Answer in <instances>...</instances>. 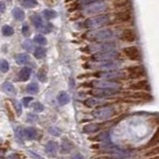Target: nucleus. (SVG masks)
I'll return each mask as SVG.
<instances>
[{"label": "nucleus", "instance_id": "obj_15", "mask_svg": "<svg viewBox=\"0 0 159 159\" xmlns=\"http://www.w3.org/2000/svg\"><path fill=\"white\" fill-rule=\"evenodd\" d=\"M131 18H132V15H131L130 11H128V10L119 11L114 15V19H116L117 22H120V23L129 22L131 20Z\"/></svg>", "mask_w": 159, "mask_h": 159}, {"label": "nucleus", "instance_id": "obj_5", "mask_svg": "<svg viewBox=\"0 0 159 159\" xmlns=\"http://www.w3.org/2000/svg\"><path fill=\"white\" fill-rule=\"evenodd\" d=\"M119 58V53L114 50H107V51L97 52L92 56L93 62H102L108 61V60H116Z\"/></svg>", "mask_w": 159, "mask_h": 159}, {"label": "nucleus", "instance_id": "obj_12", "mask_svg": "<svg viewBox=\"0 0 159 159\" xmlns=\"http://www.w3.org/2000/svg\"><path fill=\"white\" fill-rule=\"evenodd\" d=\"M120 39L126 43H133L137 40V34L131 28L124 29L120 34Z\"/></svg>", "mask_w": 159, "mask_h": 159}, {"label": "nucleus", "instance_id": "obj_25", "mask_svg": "<svg viewBox=\"0 0 159 159\" xmlns=\"http://www.w3.org/2000/svg\"><path fill=\"white\" fill-rule=\"evenodd\" d=\"M58 102L61 104V106H64V104H67L70 102V97L69 94L66 92H61L58 94Z\"/></svg>", "mask_w": 159, "mask_h": 159}, {"label": "nucleus", "instance_id": "obj_27", "mask_svg": "<svg viewBox=\"0 0 159 159\" xmlns=\"http://www.w3.org/2000/svg\"><path fill=\"white\" fill-rule=\"evenodd\" d=\"M46 55V50L42 47H37L34 51V57L36 59H42Z\"/></svg>", "mask_w": 159, "mask_h": 159}, {"label": "nucleus", "instance_id": "obj_32", "mask_svg": "<svg viewBox=\"0 0 159 159\" xmlns=\"http://www.w3.org/2000/svg\"><path fill=\"white\" fill-rule=\"evenodd\" d=\"M37 4V0H22V5L26 8H34Z\"/></svg>", "mask_w": 159, "mask_h": 159}, {"label": "nucleus", "instance_id": "obj_45", "mask_svg": "<svg viewBox=\"0 0 159 159\" xmlns=\"http://www.w3.org/2000/svg\"><path fill=\"white\" fill-rule=\"evenodd\" d=\"M94 1H98V0H80V3L82 5H87V4H89L92 2H94Z\"/></svg>", "mask_w": 159, "mask_h": 159}, {"label": "nucleus", "instance_id": "obj_21", "mask_svg": "<svg viewBox=\"0 0 159 159\" xmlns=\"http://www.w3.org/2000/svg\"><path fill=\"white\" fill-rule=\"evenodd\" d=\"M73 147H74V145H73L72 141H70L69 139H67V138H64L63 142L61 144V153L66 154V153L71 151Z\"/></svg>", "mask_w": 159, "mask_h": 159}, {"label": "nucleus", "instance_id": "obj_10", "mask_svg": "<svg viewBox=\"0 0 159 159\" xmlns=\"http://www.w3.org/2000/svg\"><path fill=\"white\" fill-rule=\"evenodd\" d=\"M93 116L98 119H107L111 117L114 114V108L109 107H103L97 109L93 112Z\"/></svg>", "mask_w": 159, "mask_h": 159}, {"label": "nucleus", "instance_id": "obj_47", "mask_svg": "<svg viewBox=\"0 0 159 159\" xmlns=\"http://www.w3.org/2000/svg\"><path fill=\"white\" fill-rule=\"evenodd\" d=\"M75 159H84V157L81 155V154H77V155L75 156Z\"/></svg>", "mask_w": 159, "mask_h": 159}, {"label": "nucleus", "instance_id": "obj_44", "mask_svg": "<svg viewBox=\"0 0 159 159\" xmlns=\"http://www.w3.org/2000/svg\"><path fill=\"white\" fill-rule=\"evenodd\" d=\"M44 2L46 3L47 5H49V6H55L57 3L56 0H44Z\"/></svg>", "mask_w": 159, "mask_h": 159}, {"label": "nucleus", "instance_id": "obj_6", "mask_svg": "<svg viewBox=\"0 0 159 159\" xmlns=\"http://www.w3.org/2000/svg\"><path fill=\"white\" fill-rule=\"evenodd\" d=\"M91 87L96 89H120V84L116 81H107V80H102V81H93Z\"/></svg>", "mask_w": 159, "mask_h": 159}, {"label": "nucleus", "instance_id": "obj_30", "mask_svg": "<svg viewBox=\"0 0 159 159\" xmlns=\"http://www.w3.org/2000/svg\"><path fill=\"white\" fill-rule=\"evenodd\" d=\"M34 42L37 43L38 45H46L47 44V39L45 36L41 34H38L34 37Z\"/></svg>", "mask_w": 159, "mask_h": 159}, {"label": "nucleus", "instance_id": "obj_3", "mask_svg": "<svg viewBox=\"0 0 159 159\" xmlns=\"http://www.w3.org/2000/svg\"><path fill=\"white\" fill-rule=\"evenodd\" d=\"M93 76L97 78H101L103 80H107V81H117V80H123L125 79V74L117 71V70H108V71H101L96 74H93Z\"/></svg>", "mask_w": 159, "mask_h": 159}, {"label": "nucleus", "instance_id": "obj_42", "mask_svg": "<svg viewBox=\"0 0 159 159\" xmlns=\"http://www.w3.org/2000/svg\"><path fill=\"white\" fill-rule=\"evenodd\" d=\"M159 154V147L155 148V149H153V150H150V151H148L146 152L145 154H144V156H151V155H158Z\"/></svg>", "mask_w": 159, "mask_h": 159}, {"label": "nucleus", "instance_id": "obj_31", "mask_svg": "<svg viewBox=\"0 0 159 159\" xmlns=\"http://www.w3.org/2000/svg\"><path fill=\"white\" fill-rule=\"evenodd\" d=\"M2 33L4 36L9 37V36H12L14 34V30L11 26H9V25H5V26L2 27Z\"/></svg>", "mask_w": 159, "mask_h": 159}, {"label": "nucleus", "instance_id": "obj_23", "mask_svg": "<svg viewBox=\"0 0 159 159\" xmlns=\"http://www.w3.org/2000/svg\"><path fill=\"white\" fill-rule=\"evenodd\" d=\"M2 89L5 93H7L8 94H11V96H15V94H16V89H15V87L9 82H5L2 84Z\"/></svg>", "mask_w": 159, "mask_h": 159}, {"label": "nucleus", "instance_id": "obj_19", "mask_svg": "<svg viewBox=\"0 0 159 159\" xmlns=\"http://www.w3.org/2000/svg\"><path fill=\"white\" fill-rule=\"evenodd\" d=\"M31 73H32V70L28 68V67H25L23 69H21V71L19 72V80L22 82H26L29 80L30 76H31Z\"/></svg>", "mask_w": 159, "mask_h": 159}, {"label": "nucleus", "instance_id": "obj_26", "mask_svg": "<svg viewBox=\"0 0 159 159\" xmlns=\"http://www.w3.org/2000/svg\"><path fill=\"white\" fill-rule=\"evenodd\" d=\"M12 14H13L14 18L18 20V21H23L25 19V13L23 10H21L20 8H14L12 11Z\"/></svg>", "mask_w": 159, "mask_h": 159}, {"label": "nucleus", "instance_id": "obj_11", "mask_svg": "<svg viewBox=\"0 0 159 159\" xmlns=\"http://www.w3.org/2000/svg\"><path fill=\"white\" fill-rule=\"evenodd\" d=\"M116 48V44L111 42H103V43H98L89 46L88 49L89 51H93L94 53L97 52H102V51H107V50H113Z\"/></svg>", "mask_w": 159, "mask_h": 159}, {"label": "nucleus", "instance_id": "obj_24", "mask_svg": "<svg viewBox=\"0 0 159 159\" xmlns=\"http://www.w3.org/2000/svg\"><path fill=\"white\" fill-rule=\"evenodd\" d=\"M45 149H46V151L47 153L49 154H56L57 150H58V143H56L55 141H49L47 144H46V146H45Z\"/></svg>", "mask_w": 159, "mask_h": 159}, {"label": "nucleus", "instance_id": "obj_14", "mask_svg": "<svg viewBox=\"0 0 159 159\" xmlns=\"http://www.w3.org/2000/svg\"><path fill=\"white\" fill-rule=\"evenodd\" d=\"M131 89L133 91H145L147 92L149 89V83L147 80H140V81H137L135 83H132L130 86H129Z\"/></svg>", "mask_w": 159, "mask_h": 159}, {"label": "nucleus", "instance_id": "obj_22", "mask_svg": "<svg viewBox=\"0 0 159 159\" xmlns=\"http://www.w3.org/2000/svg\"><path fill=\"white\" fill-rule=\"evenodd\" d=\"M15 61L19 65H25L30 62V57L27 54H18L15 56Z\"/></svg>", "mask_w": 159, "mask_h": 159}, {"label": "nucleus", "instance_id": "obj_28", "mask_svg": "<svg viewBox=\"0 0 159 159\" xmlns=\"http://www.w3.org/2000/svg\"><path fill=\"white\" fill-rule=\"evenodd\" d=\"M43 15H44L45 19L51 20L55 17H57V12L54 11V10H51V9H46L43 11Z\"/></svg>", "mask_w": 159, "mask_h": 159}, {"label": "nucleus", "instance_id": "obj_35", "mask_svg": "<svg viewBox=\"0 0 159 159\" xmlns=\"http://www.w3.org/2000/svg\"><path fill=\"white\" fill-rule=\"evenodd\" d=\"M39 91V87H38V84H35V83H32V84H28V87H27V92L29 93H37Z\"/></svg>", "mask_w": 159, "mask_h": 159}, {"label": "nucleus", "instance_id": "obj_43", "mask_svg": "<svg viewBox=\"0 0 159 159\" xmlns=\"http://www.w3.org/2000/svg\"><path fill=\"white\" fill-rule=\"evenodd\" d=\"M22 33L24 36H29V34H30V30H29V26L28 25H23V27H22Z\"/></svg>", "mask_w": 159, "mask_h": 159}, {"label": "nucleus", "instance_id": "obj_38", "mask_svg": "<svg viewBox=\"0 0 159 159\" xmlns=\"http://www.w3.org/2000/svg\"><path fill=\"white\" fill-rule=\"evenodd\" d=\"M23 47L26 49V51H28V52H31L32 51V49H33V45H32V42L31 41H25L24 43H23Z\"/></svg>", "mask_w": 159, "mask_h": 159}, {"label": "nucleus", "instance_id": "obj_17", "mask_svg": "<svg viewBox=\"0 0 159 159\" xmlns=\"http://www.w3.org/2000/svg\"><path fill=\"white\" fill-rule=\"evenodd\" d=\"M22 134L23 137H26L28 139H34L37 136V130L34 127L22 128Z\"/></svg>", "mask_w": 159, "mask_h": 159}, {"label": "nucleus", "instance_id": "obj_33", "mask_svg": "<svg viewBox=\"0 0 159 159\" xmlns=\"http://www.w3.org/2000/svg\"><path fill=\"white\" fill-rule=\"evenodd\" d=\"M84 103L86 104L87 107H92L98 106V103H102V102H99L98 99H96V98H88V99H86V101L84 102Z\"/></svg>", "mask_w": 159, "mask_h": 159}, {"label": "nucleus", "instance_id": "obj_8", "mask_svg": "<svg viewBox=\"0 0 159 159\" xmlns=\"http://www.w3.org/2000/svg\"><path fill=\"white\" fill-rule=\"evenodd\" d=\"M126 74L130 79H141L146 76V70L141 65H136V66H131L126 69Z\"/></svg>", "mask_w": 159, "mask_h": 159}, {"label": "nucleus", "instance_id": "obj_4", "mask_svg": "<svg viewBox=\"0 0 159 159\" xmlns=\"http://www.w3.org/2000/svg\"><path fill=\"white\" fill-rule=\"evenodd\" d=\"M107 9V4L104 1H102V0H98V1L84 5V11L87 14H98L104 12Z\"/></svg>", "mask_w": 159, "mask_h": 159}, {"label": "nucleus", "instance_id": "obj_41", "mask_svg": "<svg viewBox=\"0 0 159 159\" xmlns=\"http://www.w3.org/2000/svg\"><path fill=\"white\" fill-rule=\"evenodd\" d=\"M33 101V98L32 97H25L23 98L22 99V103H23V106L24 107H28L29 106V103Z\"/></svg>", "mask_w": 159, "mask_h": 159}, {"label": "nucleus", "instance_id": "obj_1", "mask_svg": "<svg viewBox=\"0 0 159 159\" xmlns=\"http://www.w3.org/2000/svg\"><path fill=\"white\" fill-rule=\"evenodd\" d=\"M109 21H111V18H109L108 15L102 14L87 19L84 22V27L87 29H97L106 26V25L109 23Z\"/></svg>", "mask_w": 159, "mask_h": 159}, {"label": "nucleus", "instance_id": "obj_20", "mask_svg": "<svg viewBox=\"0 0 159 159\" xmlns=\"http://www.w3.org/2000/svg\"><path fill=\"white\" fill-rule=\"evenodd\" d=\"M32 23L35 27H36L37 29H40V30H43L44 27H45V25H44V21H43V19L41 18V16L38 14H34L32 18Z\"/></svg>", "mask_w": 159, "mask_h": 159}, {"label": "nucleus", "instance_id": "obj_34", "mask_svg": "<svg viewBox=\"0 0 159 159\" xmlns=\"http://www.w3.org/2000/svg\"><path fill=\"white\" fill-rule=\"evenodd\" d=\"M46 77H47L46 68H45V67H42L41 69L39 70V72H38V79H39L41 82H45V81H46Z\"/></svg>", "mask_w": 159, "mask_h": 159}, {"label": "nucleus", "instance_id": "obj_39", "mask_svg": "<svg viewBox=\"0 0 159 159\" xmlns=\"http://www.w3.org/2000/svg\"><path fill=\"white\" fill-rule=\"evenodd\" d=\"M113 4L116 7H119V6L121 7L127 4V0H116V1L113 2Z\"/></svg>", "mask_w": 159, "mask_h": 159}, {"label": "nucleus", "instance_id": "obj_7", "mask_svg": "<svg viewBox=\"0 0 159 159\" xmlns=\"http://www.w3.org/2000/svg\"><path fill=\"white\" fill-rule=\"evenodd\" d=\"M121 66V63L116 60H108V61H102V62H97L96 65H93V68H97L102 71H108V70H117Z\"/></svg>", "mask_w": 159, "mask_h": 159}, {"label": "nucleus", "instance_id": "obj_40", "mask_svg": "<svg viewBox=\"0 0 159 159\" xmlns=\"http://www.w3.org/2000/svg\"><path fill=\"white\" fill-rule=\"evenodd\" d=\"M49 132L51 134H53V135H56V136H59L60 134H61V130L57 127H51L49 129Z\"/></svg>", "mask_w": 159, "mask_h": 159}, {"label": "nucleus", "instance_id": "obj_37", "mask_svg": "<svg viewBox=\"0 0 159 159\" xmlns=\"http://www.w3.org/2000/svg\"><path fill=\"white\" fill-rule=\"evenodd\" d=\"M33 109L35 111H37V112H41L44 111V107H43V104L41 102H35L33 104Z\"/></svg>", "mask_w": 159, "mask_h": 159}, {"label": "nucleus", "instance_id": "obj_18", "mask_svg": "<svg viewBox=\"0 0 159 159\" xmlns=\"http://www.w3.org/2000/svg\"><path fill=\"white\" fill-rule=\"evenodd\" d=\"M101 128H102V124H98V123H89V124H87V125L84 126L83 131L86 132V133H93V132L98 131Z\"/></svg>", "mask_w": 159, "mask_h": 159}, {"label": "nucleus", "instance_id": "obj_9", "mask_svg": "<svg viewBox=\"0 0 159 159\" xmlns=\"http://www.w3.org/2000/svg\"><path fill=\"white\" fill-rule=\"evenodd\" d=\"M123 54L131 61H139L141 59V52L136 46H128L123 49Z\"/></svg>", "mask_w": 159, "mask_h": 159}, {"label": "nucleus", "instance_id": "obj_13", "mask_svg": "<svg viewBox=\"0 0 159 159\" xmlns=\"http://www.w3.org/2000/svg\"><path fill=\"white\" fill-rule=\"evenodd\" d=\"M119 93L118 89H94L91 91L93 96L97 98H104V97H112Z\"/></svg>", "mask_w": 159, "mask_h": 159}, {"label": "nucleus", "instance_id": "obj_2", "mask_svg": "<svg viewBox=\"0 0 159 159\" xmlns=\"http://www.w3.org/2000/svg\"><path fill=\"white\" fill-rule=\"evenodd\" d=\"M113 38L111 29H99L89 34V39L96 42H106Z\"/></svg>", "mask_w": 159, "mask_h": 159}, {"label": "nucleus", "instance_id": "obj_36", "mask_svg": "<svg viewBox=\"0 0 159 159\" xmlns=\"http://www.w3.org/2000/svg\"><path fill=\"white\" fill-rule=\"evenodd\" d=\"M0 71L2 73H7L9 71V64L6 60H1L0 61Z\"/></svg>", "mask_w": 159, "mask_h": 159}, {"label": "nucleus", "instance_id": "obj_46", "mask_svg": "<svg viewBox=\"0 0 159 159\" xmlns=\"http://www.w3.org/2000/svg\"><path fill=\"white\" fill-rule=\"evenodd\" d=\"M5 10V4L4 2H0V12H4Z\"/></svg>", "mask_w": 159, "mask_h": 159}, {"label": "nucleus", "instance_id": "obj_16", "mask_svg": "<svg viewBox=\"0 0 159 159\" xmlns=\"http://www.w3.org/2000/svg\"><path fill=\"white\" fill-rule=\"evenodd\" d=\"M131 98H136V99H140V101H145V102H149L152 99L151 94L145 91H137L136 93H133L131 94Z\"/></svg>", "mask_w": 159, "mask_h": 159}, {"label": "nucleus", "instance_id": "obj_48", "mask_svg": "<svg viewBox=\"0 0 159 159\" xmlns=\"http://www.w3.org/2000/svg\"><path fill=\"white\" fill-rule=\"evenodd\" d=\"M0 159H3V158H2V157H0Z\"/></svg>", "mask_w": 159, "mask_h": 159}, {"label": "nucleus", "instance_id": "obj_29", "mask_svg": "<svg viewBox=\"0 0 159 159\" xmlns=\"http://www.w3.org/2000/svg\"><path fill=\"white\" fill-rule=\"evenodd\" d=\"M159 143V128L157 129V131L155 132V134L152 136V138L149 140L148 144L146 145V147H150V146H153L155 145V144Z\"/></svg>", "mask_w": 159, "mask_h": 159}]
</instances>
